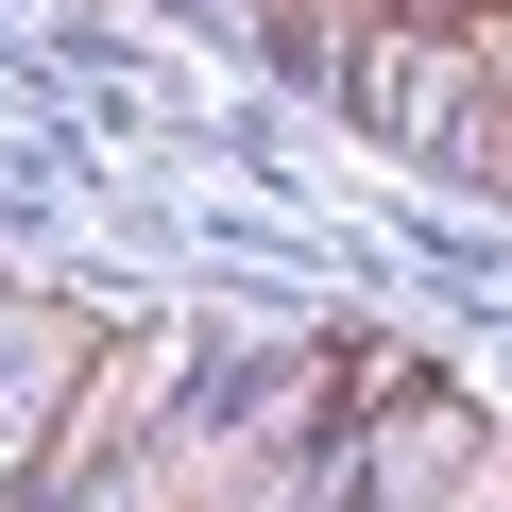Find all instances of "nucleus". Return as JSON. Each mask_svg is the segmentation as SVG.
<instances>
[{"label":"nucleus","mask_w":512,"mask_h":512,"mask_svg":"<svg viewBox=\"0 0 512 512\" xmlns=\"http://www.w3.org/2000/svg\"><path fill=\"white\" fill-rule=\"evenodd\" d=\"M444 18H478V0H444Z\"/></svg>","instance_id":"obj_1"}]
</instances>
